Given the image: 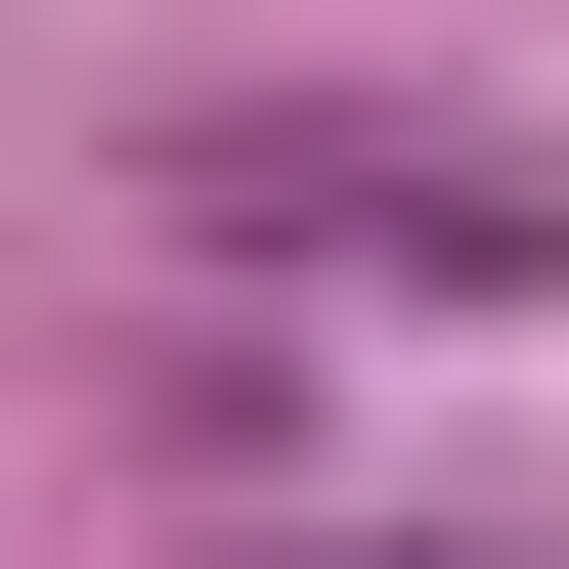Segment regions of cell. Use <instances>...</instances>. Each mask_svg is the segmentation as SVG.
<instances>
[{"label":"cell","mask_w":569,"mask_h":569,"mask_svg":"<svg viewBox=\"0 0 569 569\" xmlns=\"http://www.w3.org/2000/svg\"><path fill=\"white\" fill-rule=\"evenodd\" d=\"M176 263H307V307H569V132L482 88H263V132H132Z\"/></svg>","instance_id":"cell-1"}]
</instances>
